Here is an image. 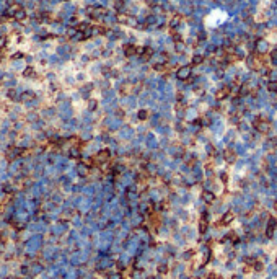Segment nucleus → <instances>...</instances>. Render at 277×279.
<instances>
[{"label":"nucleus","instance_id":"f257e3e1","mask_svg":"<svg viewBox=\"0 0 277 279\" xmlns=\"http://www.w3.org/2000/svg\"><path fill=\"white\" fill-rule=\"evenodd\" d=\"M188 75H189V69H181V70L178 72V77L179 78H184V77H188Z\"/></svg>","mask_w":277,"mask_h":279},{"label":"nucleus","instance_id":"f03ea898","mask_svg":"<svg viewBox=\"0 0 277 279\" xmlns=\"http://www.w3.org/2000/svg\"><path fill=\"white\" fill-rule=\"evenodd\" d=\"M269 90H272V92H274V90H277V83H271L269 85Z\"/></svg>","mask_w":277,"mask_h":279}]
</instances>
